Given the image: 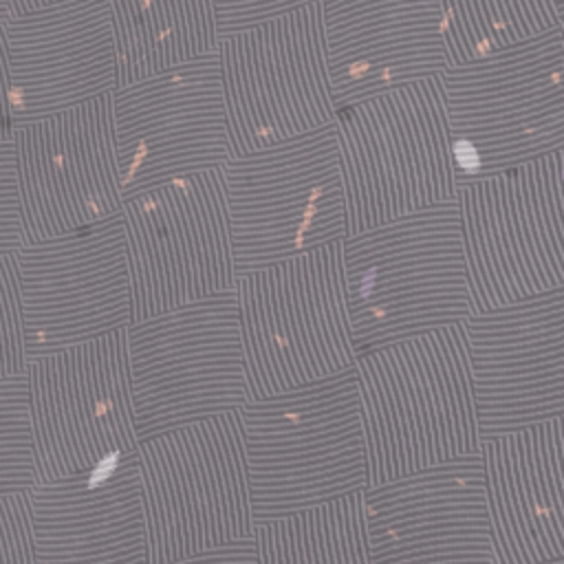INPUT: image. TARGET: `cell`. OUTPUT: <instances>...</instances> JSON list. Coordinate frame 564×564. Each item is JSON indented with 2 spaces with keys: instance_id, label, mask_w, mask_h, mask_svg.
I'll use <instances>...</instances> for the list:
<instances>
[{
  "instance_id": "cell-1",
  "label": "cell",
  "mask_w": 564,
  "mask_h": 564,
  "mask_svg": "<svg viewBox=\"0 0 564 564\" xmlns=\"http://www.w3.org/2000/svg\"><path fill=\"white\" fill-rule=\"evenodd\" d=\"M355 370L368 487L480 454L465 324L364 352Z\"/></svg>"
},
{
  "instance_id": "cell-2",
  "label": "cell",
  "mask_w": 564,
  "mask_h": 564,
  "mask_svg": "<svg viewBox=\"0 0 564 564\" xmlns=\"http://www.w3.org/2000/svg\"><path fill=\"white\" fill-rule=\"evenodd\" d=\"M357 357L474 315L456 200L344 238Z\"/></svg>"
},
{
  "instance_id": "cell-3",
  "label": "cell",
  "mask_w": 564,
  "mask_h": 564,
  "mask_svg": "<svg viewBox=\"0 0 564 564\" xmlns=\"http://www.w3.org/2000/svg\"><path fill=\"white\" fill-rule=\"evenodd\" d=\"M256 524L368 487L357 370L240 408Z\"/></svg>"
},
{
  "instance_id": "cell-4",
  "label": "cell",
  "mask_w": 564,
  "mask_h": 564,
  "mask_svg": "<svg viewBox=\"0 0 564 564\" xmlns=\"http://www.w3.org/2000/svg\"><path fill=\"white\" fill-rule=\"evenodd\" d=\"M348 236L456 198L441 75L335 115Z\"/></svg>"
},
{
  "instance_id": "cell-5",
  "label": "cell",
  "mask_w": 564,
  "mask_h": 564,
  "mask_svg": "<svg viewBox=\"0 0 564 564\" xmlns=\"http://www.w3.org/2000/svg\"><path fill=\"white\" fill-rule=\"evenodd\" d=\"M234 291L251 401L355 368L344 240L240 273Z\"/></svg>"
},
{
  "instance_id": "cell-6",
  "label": "cell",
  "mask_w": 564,
  "mask_h": 564,
  "mask_svg": "<svg viewBox=\"0 0 564 564\" xmlns=\"http://www.w3.org/2000/svg\"><path fill=\"white\" fill-rule=\"evenodd\" d=\"M456 185L564 152L560 29L443 75Z\"/></svg>"
},
{
  "instance_id": "cell-7",
  "label": "cell",
  "mask_w": 564,
  "mask_h": 564,
  "mask_svg": "<svg viewBox=\"0 0 564 564\" xmlns=\"http://www.w3.org/2000/svg\"><path fill=\"white\" fill-rule=\"evenodd\" d=\"M148 564L253 538L240 410L139 443Z\"/></svg>"
},
{
  "instance_id": "cell-8",
  "label": "cell",
  "mask_w": 564,
  "mask_h": 564,
  "mask_svg": "<svg viewBox=\"0 0 564 564\" xmlns=\"http://www.w3.org/2000/svg\"><path fill=\"white\" fill-rule=\"evenodd\" d=\"M474 313L564 286V152L456 185Z\"/></svg>"
},
{
  "instance_id": "cell-9",
  "label": "cell",
  "mask_w": 564,
  "mask_h": 564,
  "mask_svg": "<svg viewBox=\"0 0 564 564\" xmlns=\"http://www.w3.org/2000/svg\"><path fill=\"white\" fill-rule=\"evenodd\" d=\"M139 443L247 405L236 291L128 326Z\"/></svg>"
},
{
  "instance_id": "cell-10",
  "label": "cell",
  "mask_w": 564,
  "mask_h": 564,
  "mask_svg": "<svg viewBox=\"0 0 564 564\" xmlns=\"http://www.w3.org/2000/svg\"><path fill=\"white\" fill-rule=\"evenodd\" d=\"M223 178L238 275L348 236L335 123L231 156Z\"/></svg>"
},
{
  "instance_id": "cell-11",
  "label": "cell",
  "mask_w": 564,
  "mask_h": 564,
  "mask_svg": "<svg viewBox=\"0 0 564 564\" xmlns=\"http://www.w3.org/2000/svg\"><path fill=\"white\" fill-rule=\"evenodd\" d=\"M216 55L234 156L335 123L322 2L223 35Z\"/></svg>"
},
{
  "instance_id": "cell-12",
  "label": "cell",
  "mask_w": 564,
  "mask_h": 564,
  "mask_svg": "<svg viewBox=\"0 0 564 564\" xmlns=\"http://www.w3.org/2000/svg\"><path fill=\"white\" fill-rule=\"evenodd\" d=\"M132 324L236 286L223 167L123 200Z\"/></svg>"
},
{
  "instance_id": "cell-13",
  "label": "cell",
  "mask_w": 564,
  "mask_h": 564,
  "mask_svg": "<svg viewBox=\"0 0 564 564\" xmlns=\"http://www.w3.org/2000/svg\"><path fill=\"white\" fill-rule=\"evenodd\" d=\"M37 482L95 469L139 449L128 328L29 361Z\"/></svg>"
},
{
  "instance_id": "cell-14",
  "label": "cell",
  "mask_w": 564,
  "mask_h": 564,
  "mask_svg": "<svg viewBox=\"0 0 564 564\" xmlns=\"http://www.w3.org/2000/svg\"><path fill=\"white\" fill-rule=\"evenodd\" d=\"M112 95L15 128L13 150L29 242L106 223L121 214Z\"/></svg>"
},
{
  "instance_id": "cell-15",
  "label": "cell",
  "mask_w": 564,
  "mask_h": 564,
  "mask_svg": "<svg viewBox=\"0 0 564 564\" xmlns=\"http://www.w3.org/2000/svg\"><path fill=\"white\" fill-rule=\"evenodd\" d=\"M112 106L123 198L225 167L234 156L216 53L119 86Z\"/></svg>"
},
{
  "instance_id": "cell-16",
  "label": "cell",
  "mask_w": 564,
  "mask_h": 564,
  "mask_svg": "<svg viewBox=\"0 0 564 564\" xmlns=\"http://www.w3.org/2000/svg\"><path fill=\"white\" fill-rule=\"evenodd\" d=\"M29 361L132 324L121 214L18 253Z\"/></svg>"
},
{
  "instance_id": "cell-17",
  "label": "cell",
  "mask_w": 564,
  "mask_h": 564,
  "mask_svg": "<svg viewBox=\"0 0 564 564\" xmlns=\"http://www.w3.org/2000/svg\"><path fill=\"white\" fill-rule=\"evenodd\" d=\"M370 564H496L480 454L366 487Z\"/></svg>"
},
{
  "instance_id": "cell-18",
  "label": "cell",
  "mask_w": 564,
  "mask_h": 564,
  "mask_svg": "<svg viewBox=\"0 0 564 564\" xmlns=\"http://www.w3.org/2000/svg\"><path fill=\"white\" fill-rule=\"evenodd\" d=\"M482 438L564 414V286L465 322Z\"/></svg>"
},
{
  "instance_id": "cell-19",
  "label": "cell",
  "mask_w": 564,
  "mask_h": 564,
  "mask_svg": "<svg viewBox=\"0 0 564 564\" xmlns=\"http://www.w3.org/2000/svg\"><path fill=\"white\" fill-rule=\"evenodd\" d=\"M15 128L119 88L108 0H64L4 26Z\"/></svg>"
},
{
  "instance_id": "cell-20",
  "label": "cell",
  "mask_w": 564,
  "mask_h": 564,
  "mask_svg": "<svg viewBox=\"0 0 564 564\" xmlns=\"http://www.w3.org/2000/svg\"><path fill=\"white\" fill-rule=\"evenodd\" d=\"M322 18L337 110L449 68L438 0H324Z\"/></svg>"
},
{
  "instance_id": "cell-21",
  "label": "cell",
  "mask_w": 564,
  "mask_h": 564,
  "mask_svg": "<svg viewBox=\"0 0 564 564\" xmlns=\"http://www.w3.org/2000/svg\"><path fill=\"white\" fill-rule=\"evenodd\" d=\"M137 452L29 491L35 564H148Z\"/></svg>"
},
{
  "instance_id": "cell-22",
  "label": "cell",
  "mask_w": 564,
  "mask_h": 564,
  "mask_svg": "<svg viewBox=\"0 0 564 564\" xmlns=\"http://www.w3.org/2000/svg\"><path fill=\"white\" fill-rule=\"evenodd\" d=\"M496 564L564 557V414L482 438Z\"/></svg>"
},
{
  "instance_id": "cell-23",
  "label": "cell",
  "mask_w": 564,
  "mask_h": 564,
  "mask_svg": "<svg viewBox=\"0 0 564 564\" xmlns=\"http://www.w3.org/2000/svg\"><path fill=\"white\" fill-rule=\"evenodd\" d=\"M119 86H128L216 53L214 0H108Z\"/></svg>"
},
{
  "instance_id": "cell-24",
  "label": "cell",
  "mask_w": 564,
  "mask_h": 564,
  "mask_svg": "<svg viewBox=\"0 0 564 564\" xmlns=\"http://www.w3.org/2000/svg\"><path fill=\"white\" fill-rule=\"evenodd\" d=\"M364 491L256 524L258 564H370Z\"/></svg>"
},
{
  "instance_id": "cell-25",
  "label": "cell",
  "mask_w": 564,
  "mask_h": 564,
  "mask_svg": "<svg viewBox=\"0 0 564 564\" xmlns=\"http://www.w3.org/2000/svg\"><path fill=\"white\" fill-rule=\"evenodd\" d=\"M449 66L560 29L557 0H438Z\"/></svg>"
},
{
  "instance_id": "cell-26",
  "label": "cell",
  "mask_w": 564,
  "mask_h": 564,
  "mask_svg": "<svg viewBox=\"0 0 564 564\" xmlns=\"http://www.w3.org/2000/svg\"><path fill=\"white\" fill-rule=\"evenodd\" d=\"M35 485V438L22 375L0 383V498L29 494Z\"/></svg>"
},
{
  "instance_id": "cell-27",
  "label": "cell",
  "mask_w": 564,
  "mask_h": 564,
  "mask_svg": "<svg viewBox=\"0 0 564 564\" xmlns=\"http://www.w3.org/2000/svg\"><path fill=\"white\" fill-rule=\"evenodd\" d=\"M29 366L26 319L18 256L0 258V383L22 377Z\"/></svg>"
},
{
  "instance_id": "cell-28",
  "label": "cell",
  "mask_w": 564,
  "mask_h": 564,
  "mask_svg": "<svg viewBox=\"0 0 564 564\" xmlns=\"http://www.w3.org/2000/svg\"><path fill=\"white\" fill-rule=\"evenodd\" d=\"M26 245L15 150L11 141L0 145V258L18 256Z\"/></svg>"
},
{
  "instance_id": "cell-29",
  "label": "cell",
  "mask_w": 564,
  "mask_h": 564,
  "mask_svg": "<svg viewBox=\"0 0 564 564\" xmlns=\"http://www.w3.org/2000/svg\"><path fill=\"white\" fill-rule=\"evenodd\" d=\"M0 564H35L29 494L0 498Z\"/></svg>"
},
{
  "instance_id": "cell-30",
  "label": "cell",
  "mask_w": 564,
  "mask_h": 564,
  "mask_svg": "<svg viewBox=\"0 0 564 564\" xmlns=\"http://www.w3.org/2000/svg\"><path fill=\"white\" fill-rule=\"evenodd\" d=\"M220 37L324 0H214Z\"/></svg>"
},
{
  "instance_id": "cell-31",
  "label": "cell",
  "mask_w": 564,
  "mask_h": 564,
  "mask_svg": "<svg viewBox=\"0 0 564 564\" xmlns=\"http://www.w3.org/2000/svg\"><path fill=\"white\" fill-rule=\"evenodd\" d=\"M15 134L13 99H11V68H9V46L7 31L0 29V145L11 143Z\"/></svg>"
},
{
  "instance_id": "cell-32",
  "label": "cell",
  "mask_w": 564,
  "mask_h": 564,
  "mask_svg": "<svg viewBox=\"0 0 564 564\" xmlns=\"http://www.w3.org/2000/svg\"><path fill=\"white\" fill-rule=\"evenodd\" d=\"M172 564H258L256 560V546H253V538L249 540H240L227 546H218Z\"/></svg>"
},
{
  "instance_id": "cell-33",
  "label": "cell",
  "mask_w": 564,
  "mask_h": 564,
  "mask_svg": "<svg viewBox=\"0 0 564 564\" xmlns=\"http://www.w3.org/2000/svg\"><path fill=\"white\" fill-rule=\"evenodd\" d=\"M57 2H64V0H13V9H15V15H18V13H29V11L51 7V4H57Z\"/></svg>"
},
{
  "instance_id": "cell-34",
  "label": "cell",
  "mask_w": 564,
  "mask_h": 564,
  "mask_svg": "<svg viewBox=\"0 0 564 564\" xmlns=\"http://www.w3.org/2000/svg\"><path fill=\"white\" fill-rule=\"evenodd\" d=\"M15 15V9H13V0H0V29H4Z\"/></svg>"
},
{
  "instance_id": "cell-35",
  "label": "cell",
  "mask_w": 564,
  "mask_h": 564,
  "mask_svg": "<svg viewBox=\"0 0 564 564\" xmlns=\"http://www.w3.org/2000/svg\"><path fill=\"white\" fill-rule=\"evenodd\" d=\"M542 564H564V557H557V560H549V562H542Z\"/></svg>"
},
{
  "instance_id": "cell-36",
  "label": "cell",
  "mask_w": 564,
  "mask_h": 564,
  "mask_svg": "<svg viewBox=\"0 0 564 564\" xmlns=\"http://www.w3.org/2000/svg\"><path fill=\"white\" fill-rule=\"evenodd\" d=\"M560 33H562V46H564V15H562V22H560Z\"/></svg>"
},
{
  "instance_id": "cell-37",
  "label": "cell",
  "mask_w": 564,
  "mask_h": 564,
  "mask_svg": "<svg viewBox=\"0 0 564 564\" xmlns=\"http://www.w3.org/2000/svg\"><path fill=\"white\" fill-rule=\"evenodd\" d=\"M557 9H560V13L564 15V0H557Z\"/></svg>"
}]
</instances>
